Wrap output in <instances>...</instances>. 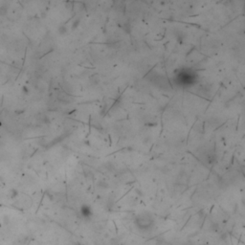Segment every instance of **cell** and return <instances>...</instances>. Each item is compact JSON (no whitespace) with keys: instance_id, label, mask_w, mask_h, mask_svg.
Here are the masks:
<instances>
[{"instance_id":"cell-1","label":"cell","mask_w":245,"mask_h":245,"mask_svg":"<svg viewBox=\"0 0 245 245\" xmlns=\"http://www.w3.org/2000/svg\"><path fill=\"white\" fill-rule=\"evenodd\" d=\"M134 223L138 229L149 231L154 225V218L149 213H141L136 216Z\"/></svg>"},{"instance_id":"cell-2","label":"cell","mask_w":245,"mask_h":245,"mask_svg":"<svg viewBox=\"0 0 245 245\" xmlns=\"http://www.w3.org/2000/svg\"><path fill=\"white\" fill-rule=\"evenodd\" d=\"M81 213H82V216L84 217V218H89L91 216H92V210L91 208L87 206V205H83L82 207V210H81Z\"/></svg>"},{"instance_id":"cell-3","label":"cell","mask_w":245,"mask_h":245,"mask_svg":"<svg viewBox=\"0 0 245 245\" xmlns=\"http://www.w3.org/2000/svg\"><path fill=\"white\" fill-rule=\"evenodd\" d=\"M60 34H64L65 33V28H60Z\"/></svg>"}]
</instances>
